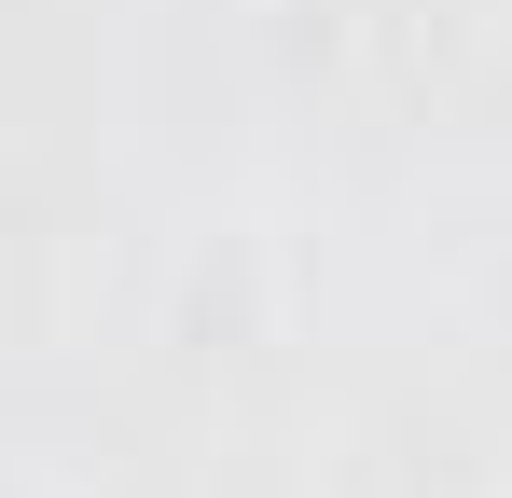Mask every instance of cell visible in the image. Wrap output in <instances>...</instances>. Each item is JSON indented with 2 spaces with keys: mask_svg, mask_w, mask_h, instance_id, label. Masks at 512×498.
Segmentation results:
<instances>
[]
</instances>
